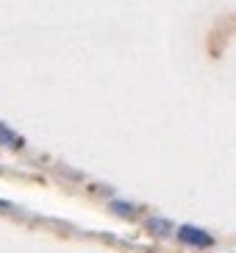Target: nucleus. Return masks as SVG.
Masks as SVG:
<instances>
[{"label":"nucleus","mask_w":236,"mask_h":253,"mask_svg":"<svg viewBox=\"0 0 236 253\" xmlns=\"http://www.w3.org/2000/svg\"><path fill=\"white\" fill-rule=\"evenodd\" d=\"M178 239H181L184 245H189V248H208V245H214V237L206 234L203 228H197V225H181V228H178Z\"/></svg>","instance_id":"obj_1"},{"label":"nucleus","mask_w":236,"mask_h":253,"mask_svg":"<svg viewBox=\"0 0 236 253\" xmlns=\"http://www.w3.org/2000/svg\"><path fill=\"white\" fill-rule=\"evenodd\" d=\"M0 145H8V148H20L22 145V139L11 131V128H6V126H0Z\"/></svg>","instance_id":"obj_2"}]
</instances>
